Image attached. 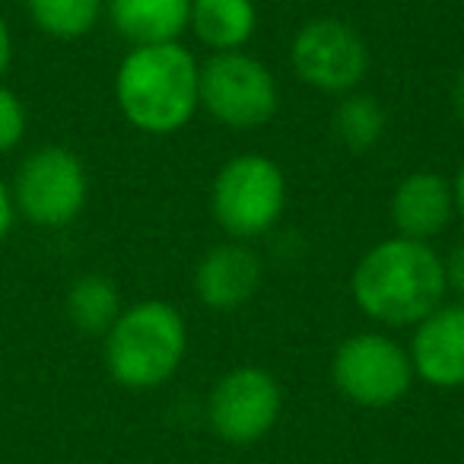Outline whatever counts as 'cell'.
Masks as SVG:
<instances>
[{
  "mask_svg": "<svg viewBox=\"0 0 464 464\" xmlns=\"http://www.w3.org/2000/svg\"><path fill=\"white\" fill-rule=\"evenodd\" d=\"M356 309L385 328H413L445 303L442 255L430 242L392 236L356 261L350 277Z\"/></svg>",
  "mask_w": 464,
  "mask_h": 464,
  "instance_id": "6da1fadb",
  "label": "cell"
},
{
  "mask_svg": "<svg viewBox=\"0 0 464 464\" xmlns=\"http://www.w3.org/2000/svg\"><path fill=\"white\" fill-rule=\"evenodd\" d=\"M115 102L130 128L169 137L200 111V64L181 42L137 45L115 73Z\"/></svg>",
  "mask_w": 464,
  "mask_h": 464,
  "instance_id": "7a4b0ae2",
  "label": "cell"
},
{
  "mask_svg": "<svg viewBox=\"0 0 464 464\" xmlns=\"http://www.w3.org/2000/svg\"><path fill=\"white\" fill-rule=\"evenodd\" d=\"M188 353L185 315L166 299L121 309L105 334V369L128 392H153L181 369Z\"/></svg>",
  "mask_w": 464,
  "mask_h": 464,
  "instance_id": "3957f363",
  "label": "cell"
},
{
  "mask_svg": "<svg viewBox=\"0 0 464 464\" xmlns=\"http://www.w3.org/2000/svg\"><path fill=\"white\" fill-rule=\"evenodd\" d=\"M286 210V175L271 156L239 153L223 162L210 188V213L236 242L261 239Z\"/></svg>",
  "mask_w": 464,
  "mask_h": 464,
  "instance_id": "277c9868",
  "label": "cell"
},
{
  "mask_svg": "<svg viewBox=\"0 0 464 464\" xmlns=\"http://www.w3.org/2000/svg\"><path fill=\"white\" fill-rule=\"evenodd\" d=\"M413 362L404 343L382 331H356L331 356V382L356 407L385 411L413 388Z\"/></svg>",
  "mask_w": 464,
  "mask_h": 464,
  "instance_id": "5b68a950",
  "label": "cell"
},
{
  "mask_svg": "<svg viewBox=\"0 0 464 464\" xmlns=\"http://www.w3.org/2000/svg\"><path fill=\"white\" fill-rule=\"evenodd\" d=\"M271 67L248 52H219L200 64V111L232 130H252L277 115Z\"/></svg>",
  "mask_w": 464,
  "mask_h": 464,
  "instance_id": "8992f818",
  "label": "cell"
},
{
  "mask_svg": "<svg viewBox=\"0 0 464 464\" xmlns=\"http://www.w3.org/2000/svg\"><path fill=\"white\" fill-rule=\"evenodd\" d=\"M16 213L42 229H61L83 213L90 179L80 156L67 147H39L20 162L14 175Z\"/></svg>",
  "mask_w": 464,
  "mask_h": 464,
  "instance_id": "52a82bcc",
  "label": "cell"
},
{
  "mask_svg": "<svg viewBox=\"0 0 464 464\" xmlns=\"http://www.w3.org/2000/svg\"><path fill=\"white\" fill-rule=\"evenodd\" d=\"M290 61L305 86L328 96H347L360 90L369 73L366 39L350 23L318 16L299 26L290 45Z\"/></svg>",
  "mask_w": 464,
  "mask_h": 464,
  "instance_id": "ba28073f",
  "label": "cell"
},
{
  "mask_svg": "<svg viewBox=\"0 0 464 464\" xmlns=\"http://www.w3.org/2000/svg\"><path fill=\"white\" fill-rule=\"evenodd\" d=\"M284 392L274 372L261 366H236L219 375L207 398V423L226 445H255L277 426Z\"/></svg>",
  "mask_w": 464,
  "mask_h": 464,
  "instance_id": "9c48e42d",
  "label": "cell"
},
{
  "mask_svg": "<svg viewBox=\"0 0 464 464\" xmlns=\"http://www.w3.org/2000/svg\"><path fill=\"white\" fill-rule=\"evenodd\" d=\"M407 353L420 382L445 392L464 388V303H442L413 324Z\"/></svg>",
  "mask_w": 464,
  "mask_h": 464,
  "instance_id": "30bf717a",
  "label": "cell"
},
{
  "mask_svg": "<svg viewBox=\"0 0 464 464\" xmlns=\"http://www.w3.org/2000/svg\"><path fill=\"white\" fill-rule=\"evenodd\" d=\"M265 280V261L248 242H219L194 267V293L213 312H236L252 303Z\"/></svg>",
  "mask_w": 464,
  "mask_h": 464,
  "instance_id": "8fae6325",
  "label": "cell"
},
{
  "mask_svg": "<svg viewBox=\"0 0 464 464\" xmlns=\"http://www.w3.org/2000/svg\"><path fill=\"white\" fill-rule=\"evenodd\" d=\"M388 217H392L394 236L432 246V239L442 236L455 219L451 179H445L442 172H432V169H417V172L404 175L392 191Z\"/></svg>",
  "mask_w": 464,
  "mask_h": 464,
  "instance_id": "7c38bea8",
  "label": "cell"
},
{
  "mask_svg": "<svg viewBox=\"0 0 464 464\" xmlns=\"http://www.w3.org/2000/svg\"><path fill=\"white\" fill-rule=\"evenodd\" d=\"M105 14L130 48L166 45L188 33L191 0H105Z\"/></svg>",
  "mask_w": 464,
  "mask_h": 464,
  "instance_id": "4fadbf2b",
  "label": "cell"
},
{
  "mask_svg": "<svg viewBox=\"0 0 464 464\" xmlns=\"http://www.w3.org/2000/svg\"><path fill=\"white\" fill-rule=\"evenodd\" d=\"M188 29L213 54L246 52L258 29V7L255 0H191Z\"/></svg>",
  "mask_w": 464,
  "mask_h": 464,
  "instance_id": "5bb4252c",
  "label": "cell"
},
{
  "mask_svg": "<svg viewBox=\"0 0 464 464\" xmlns=\"http://www.w3.org/2000/svg\"><path fill=\"white\" fill-rule=\"evenodd\" d=\"M121 309L124 305L118 286L102 274H86V277L73 280V286L67 290V318L80 334L105 337L118 322Z\"/></svg>",
  "mask_w": 464,
  "mask_h": 464,
  "instance_id": "9a60e30c",
  "label": "cell"
},
{
  "mask_svg": "<svg viewBox=\"0 0 464 464\" xmlns=\"http://www.w3.org/2000/svg\"><path fill=\"white\" fill-rule=\"evenodd\" d=\"M388 128L385 105L369 92H347L337 99L334 111H331V130L334 137L350 150V153H369L382 143Z\"/></svg>",
  "mask_w": 464,
  "mask_h": 464,
  "instance_id": "2e32d148",
  "label": "cell"
},
{
  "mask_svg": "<svg viewBox=\"0 0 464 464\" xmlns=\"http://www.w3.org/2000/svg\"><path fill=\"white\" fill-rule=\"evenodd\" d=\"M35 29L58 42L86 39L105 14V0H26Z\"/></svg>",
  "mask_w": 464,
  "mask_h": 464,
  "instance_id": "e0dca14e",
  "label": "cell"
},
{
  "mask_svg": "<svg viewBox=\"0 0 464 464\" xmlns=\"http://www.w3.org/2000/svg\"><path fill=\"white\" fill-rule=\"evenodd\" d=\"M26 124L29 115L23 99L0 83V153H10V150L20 147L23 137H26Z\"/></svg>",
  "mask_w": 464,
  "mask_h": 464,
  "instance_id": "ac0fdd59",
  "label": "cell"
},
{
  "mask_svg": "<svg viewBox=\"0 0 464 464\" xmlns=\"http://www.w3.org/2000/svg\"><path fill=\"white\" fill-rule=\"evenodd\" d=\"M442 267H445V286L455 293L458 303H464V242L445 255Z\"/></svg>",
  "mask_w": 464,
  "mask_h": 464,
  "instance_id": "d6986e66",
  "label": "cell"
},
{
  "mask_svg": "<svg viewBox=\"0 0 464 464\" xmlns=\"http://www.w3.org/2000/svg\"><path fill=\"white\" fill-rule=\"evenodd\" d=\"M16 223V204H14V194H10V185L0 179V242L7 239L10 229Z\"/></svg>",
  "mask_w": 464,
  "mask_h": 464,
  "instance_id": "ffe728a7",
  "label": "cell"
},
{
  "mask_svg": "<svg viewBox=\"0 0 464 464\" xmlns=\"http://www.w3.org/2000/svg\"><path fill=\"white\" fill-rule=\"evenodd\" d=\"M10 58H14V35H10L7 20H4V14H0V80H4V73H7Z\"/></svg>",
  "mask_w": 464,
  "mask_h": 464,
  "instance_id": "44dd1931",
  "label": "cell"
},
{
  "mask_svg": "<svg viewBox=\"0 0 464 464\" xmlns=\"http://www.w3.org/2000/svg\"><path fill=\"white\" fill-rule=\"evenodd\" d=\"M451 194H455V217L464 223V160L458 166L455 179H451Z\"/></svg>",
  "mask_w": 464,
  "mask_h": 464,
  "instance_id": "7402d4cb",
  "label": "cell"
},
{
  "mask_svg": "<svg viewBox=\"0 0 464 464\" xmlns=\"http://www.w3.org/2000/svg\"><path fill=\"white\" fill-rule=\"evenodd\" d=\"M451 109H455L458 121L464 124V67H461V71H458L455 86H451Z\"/></svg>",
  "mask_w": 464,
  "mask_h": 464,
  "instance_id": "603a6c76",
  "label": "cell"
}]
</instances>
